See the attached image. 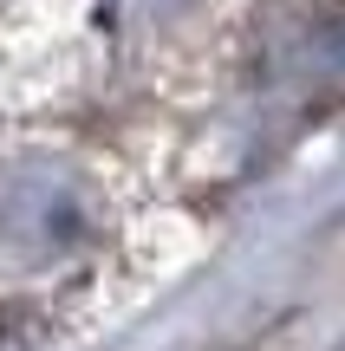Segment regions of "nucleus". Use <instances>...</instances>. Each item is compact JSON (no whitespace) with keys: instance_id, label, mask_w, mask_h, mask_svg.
Returning <instances> with one entry per match:
<instances>
[{"instance_id":"obj_1","label":"nucleus","mask_w":345,"mask_h":351,"mask_svg":"<svg viewBox=\"0 0 345 351\" xmlns=\"http://www.w3.org/2000/svg\"><path fill=\"white\" fill-rule=\"evenodd\" d=\"M85 234H91V202L65 169H20L0 182V241L13 254L52 261Z\"/></svg>"}]
</instances>
